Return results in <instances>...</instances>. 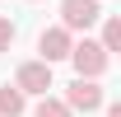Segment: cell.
Instances as JSON below:
<instances>
[{"label": "cell", "instance_id": "6da1fadb", "mask_svg": "<svg viewBox=\"0 0 121 117\" xmlns=\"http://www.w3.org/2000/svg\"><path fill=\"white\" fill-rule=\"evenodd\" d=\"M70 61H75V70H79V80H98V75H103L107 66H112V56H107V52H103L98 42H89V38L70 47Z\"/></svg>", "mask_w": 121, "mask_h": 117}, {"label": "cell", "instance_id": "52a82bcc", "mask_svg": "<svg viewBox=\"0 0 121 117\" xmlns=\"http://www.w3.org/2000/svg\"><path fill=\"white\" fill-rule=\"evenodd\" d=\"M98 47H103L107 56L121 47V19H107V24H103V42H98Z\"/></svg>", "mask_w": 121, "mask_h": 117}, {"label": "cell", "instance_id": "30bf717a", "mask_svg": "<svg viewBox=\"0 0 121 117\" xmlns=\"http://www.w3.org/2000/svg\"><path fill=\"white\" fill-rule=\"evenodd\" d=\"M107 117H121V103H107Z\"/></svg>", "mask_w": 121, "mask_h": 117}, {"label": "cell", "instance_id": "277c9868", "mask_svg": "<svg viewBox=\"0 0 121 117\" xmlns=\"http://www.w3.org/2000/svg\"><path fill=\"white\" fill-rule=\"evenodd\" d=\"M14 89L19 94H47L51 89V66L47 61H23L19 75H14Z\"/></svg>", "mask_w": 121, "mask_h": 117}, {"label": "cell", "instance_id": "3957f363", "mask_svg": "<svg viewBox=\"0 0 121 117\" xmlns=\"http://www.w3.org/2000/svg\"><path fill=\"white\" fill-rule=\"evenodd\" d=\"M65 108H70V112H93V108H103V84H98V80H75V84L65 89Z\"/></svg>", "mask_w": 121, "mask_h": 117}, {"label": "cell", "instance_id": "7a4b0ae2", "mask_svg": "<svg viewBox=\"0 0 121 117\" xmlns=\"http://www.w3.org/2000/svg\"><path fill=\"white\" fill-rule=\"evenodd\" d=\"M103 19V10H98V0H60V28L75 33V28H93Z\"/></svg>", "mask_w": 121, "mask_h": 117}, {"label": "cell", "instance_id": "8992f818", "mask_svg": "<svg viewBox=\"0 0 121 117\" xmlns=\"http://www.w3.org/2000/svg\"><path fill=\"white\" fill-rule=\"evenodd\" d=\"M19 112H23V94L14 84H5L0 89V117H19Z\"/></svg>", "mask_w": 121, "mask_h": 117}, {"label": "cell", "instance_id": "9c48e42d", "mask_svg": "<svg viewBox=\"0 0 121 117\" xmlns=\"http://www.w3.org/2000/svg\"><path fill=\"white\" fill-rule=\"evenodd\" d=\"M9 42H14V24L0 19V52H9Z\"/></svg>", "mask_w": 121, "mask_h": 117}, {"label": "cell", "instance_id": "5b68a950", "mask_svg": "<svg viewBox=\"0 0 121 117\" xmlns=\"http://www.w3.org/2000/svg\"><path fill=\"white\" fill-rule=\"evenodd\" d=\"M70 47H75V42H70V33H65V28H42V38H37V52H42L47 66H51V61H65V56H70Z\"/></svg>", "mask_w": 121, "mask_h": 117}, {"label": "cell", "instance_id": "ba28073f", "mask_svg": "<svg viewBox=\"0 0 121 117\" xmlns=\"http://www.w3.org/2000/svg\"><path fill=\"white\" fill-rule=\"evenodd\" d=\"M33 117H70V108H65L60 98H47V94H42V103L33 108Z\"/></svg>", "mask_w": 121, "mask_h": 117}]
</instances>
